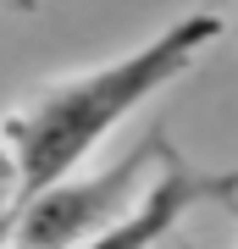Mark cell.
Listing matches in <instances>:
<instances>
[{
	"label": "cell",
	"instance_id": "obj_1",
	"mask_svg": "<svg viewBox=\"0 0 238 249\" xmlns=\"http://www.w3.org/2000/svg\"><path fill=\"white\" fill-rule=\"evenodd\" d=\"M221 39L216 11H183L177 22H166L155 39H144L139 50L116 55L106 67L72 72V78L44 83L39 94H28L17 111L6 116L0 139L17 155V211H28L39 194H50L55 183L78 178V166L89 160L100 139L116 122H128L144 100H155L161 89H172L188 67H200V55Z\"/></svg>",
	"mask_w": 238,
	"mask_h": 249
},
{
	"label": "cell",
	"instance_id": "obj_2",
	"mask_svg": "<svg viewBox=\"0 0 238 249\" xmlns=\"http://www.w3.org/2000/svg\"><path fill=\"white\" fill-rule=\"evenodd\" d=\"M166 155V133H150L133 155H122L106 172L89 178H67L50 194H39L28 211H17L11 222V249H78L100 232H111L116 222H128L144 205L155 178H144L150 166H161Z\"/></svg>",
	"mask_w": 238,
	"mask_h": 249
},
{
	"label": "cell",
	"instance_id": "obj_3",
	"mask_svg": "<svg viewBox=\"0 0 238 249\" xmlns=\"http://www.w3.org/2000/svg\"><path fill=\"white\" fill-rule=\"evenodd\" d=\"M233 194H238V172H200V166H188V160L177 155V144L166 139V155H161V172H155L144 205L128 222H116L111 232H100V238H89L78 249H161L166 232L183 222L188 211H200V205H211V199H233Z\"/></svg>",
	"mask_w": 238,
	"mask_h": 249
},
{
	"label": "cell",
	"instance_id": "obj_4",
	"mask_svg": "<svg viewBox=\"0 0 238 249\" xmlns=\"http://www.w3.org/2000/svg\"><path fill=\"white\" fill-rule=\"evenodd\" d=\"M17 194H22V183H17V155H11V144L0 139V222H17Z\"/></svg>",
	"mask_w": 238,
	"mask_h": 249
},
{
	"label": "cell",
	"instance_id": "obj_5",
	"mask_svg": "<svg viewBox=\"0 0 238 249\" xmlns=\"http://www.w3.org/2000/svg\"><path fill=\"white\" fill-rule=\"evenodd\" d=\"M44 0H0V11H39Z\"/></svg>",
	"mask_w": 238,
	"mask_h": 249
}]
</instances>
